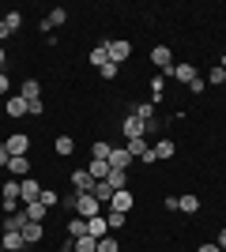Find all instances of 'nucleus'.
Masks as SVG:
<instances>
[{
    "label": "nucleus",
    "mask_w": 226,
    "mask_h": 252,
    "mask_svg": "<svg viewBox=\"0 0 226 252\" xmlns=\"http://www.w3.org/2000/svg\"><path fill=\"white\" fill-rule=\"evenodd\" d=\"M102 211L106 207H102L91 192H75V215H79V219H95V215H102Z\"/></svg>",
    "instance_id": "f257e3e1"
},
{
    "label": "nucleus",
    "mask_w": 226,
    "mask_h": 252,
    "mask_svg": "<svg viewBox=\"0 0 226 252\" xmlns=\"http://www.w3.org/2000/svg\"><path fill=\"white\" fill-rule=\"evenodd\" d=\"M162 75H166V79H173V83H185V87H189L196 75H200V68H196V64H189V61H177L170 72H162Z\"/></svg>",
    "instance_id": "f03ea898"
},
{
    "label": "nucleus",
    "mask_w": 226,
    "mask_h": 252,
    "mask_svg": "<svg viewBox=\"0 0 226 252\" xmlns=\"http://www.w3.org/2000/svg\"><path fill=\"white\" fill-rule=\"evenodd\" d=\"M42 189H45L42 181L23 177V181H19V203H23V207H27V203H38V200H42Z\"/></svg>",
    "instance_id": "7ed1b4c3"
},
{
    "label": "nucleus",
    "mask_w": 226,
    "mask_h": 252,
    "mask_svg": "<svg viewBox=\"0 0 226 252\" xmlns=\"http://www.w3.org/2000/svg\"><path fill=\"white\" fill-rule=\"evenodd\" d=\"M4 147H8V155H11V158L31 155V136H27V132H15V136H8V139H4Z\"/></svg>",
    "instance_id": "20e7f679"
},
{
    "label": "nucleus",
    "mask_w": 226,
    "mask_h": 252,
    "mask_svg": "<svg viewBox=\"0 0 226 252\" xmlns=\"http://www.w3.org/2000/svg\"><path fill=\"white\" fill-rule=\"evenodd\" d=\"M151 64H155L159 72H170L173 68V49L170 45H155V49H151Z\"/></svg>",
    "instance_id": "39448f33"
},
{
    "label": "nucleus",
    "mask_w": 226,
    "mask_h": 252,
    "mask_svg": "<svg viewBox=\"0 0 226 252\" xmlns=\"http://www.w3.org/2000/svg\"><path fill=\"white\" fill-rule=\"evenodd\" d=\"M106 207H109V211H121V215H129V211L136 207V196H132L129 189H121V192H113V200H109Z\"/></svg>",
    "instance_id": "423d86ee"
},
{
    "label": "nucleus",
    "mask_w": 226,
    "mask_h": 252,
    "mask_svg": "<svg viewBox=\"0 0 226 252\" xmlns=\"http://www.w3.org/2000/svg\"><path fill=\"white\" fill-rule=\"evenodd\" d=\"M106 49H109V61H113V64H125L132 57V42H121V38L106 42Z\"/></svg>",
    "instance_id": "0eeeda50"
},
{
    "label": "nucleus",
    "mask_w": 226,
    "mask_h": 252,
    "mask_svg": "<svg viewBox=\"0 0 226 252\" xmlns=\"http://www.w3.org/2000/svg\"><path fill=\"white\" fill-rule=\"evenodd\" d=\"M87 237H95V241L109 237V222H106V215H95V219H87Z\"/></svg>",
    "instance_id": "6e6552de"
},
{
    "label": "nucleus",
    "mask_w": 226,
    "mask_h": 252,
    "mask_svg": "<svg viewBox=\"0 0 226 252\" xmlns=\"http://www.w3.org/2000/svg\"><path fill=\"white\" fill-rule=\"evenodd\" d=\"M121 136H125V139H140V136H143V121L129 113L125 121H121ZM143 139H147V136H143Z\"/></svg>",
    "instance_id": "1a4fd4ad"
},
{
    "label": "nucleus",
    "mask_w": 226,
    "mask_h": 252,
    "mask_svg": "<svg viewBox=\"0 0 226 252\" xmlns=\"http://www.w3.org/2000/svg\"><path fill=\"white\" fill-rule=\"evenodd\" d=\"M27 211H15V215H4V222H0V230L4 233H23V226H27Z\"/></svg>",
    "instance_id": "9d476101"
},
{
    "label": "nucleus",
    "mask_w": 226,
    "mask_h": 252,
    "mask_svg": "<svg viewBox=\"0 0 226 252\" xmlns=\"http://www.w3.org/2000/svg\"><path fill=\"white\" fill-rule=\"evenodd\" d=\"M31 166H34L31 158L19 155V158H11V162H8V173H11L15 181H23V177H31Z\"/></svg>",
    "instance_id": "9b49d317"
},
{
    "label": "nucleus",
    "mask_w": 226,
    "mask_h": 252,
    "mask_svg": "<svg viewBox=\"0 0 226 252\" xmlns=\"http://www.w3.org/2000/svg\"><path fill=\"white\" fill-rule=\"evenodd\" d=\"M132 162H136V158L129 155V147H113L109 151V169H129Z\"/></svg>",
    "instance_id": "f8f14e48"
},
{
    "label": "nucleus",
    "mask_w": 226,
    "mask_h": 252,
    "mask_svg": "<svg viewBox=\"0 0 226 252\" xmlns=\"http://www.w3.org/2000/svg\"><path fill=\"white\" fill-rule=\"evenodd\" d=\"M72 189L75 192H95V177H91L87 169H75L72 173Z\"/></svg>",
    "instance_id": "ddd939ff"
},
{
    "label": "nucleus",
    "mask_w": 226,
    "mask_h": 252,
    "mask_svg": "<svg viewBox=\"0 0 226 252\" xmlns=\"http://www.w3.org/2000/svg\"><path fill=\"white\" fill-rule=\"evenodd\" d=\"M65 19H68V11H65V8H53V11H49V15H45L42 23H38V27H42V34H49L53 27H61Z\"/></svg>",
    "instance_id": "4468645a"
},
{
    "label": "nucleus",
    "mask_w": 226,
    "mask_h": 252,
    "mask_svg": "<svg viewBox=\"0 0 226 252\" xmlns=\"http://www.w3.org/2000/svg\"><path fill=\"white\" fill-rule=\"evenodd\" d=\"M4 113H8L11 121H19V117H27V98L11 94V98H8V105H4Z\"/></svg>",
    "instance_id": "2eb2a0df"
},
{
    "label": "nucleus",
    "mask_w": 226,
    "mask_h": 252,
    "mask_svg": "<svg viewBox=\"0 0 226 252\" xmlns=\"http://www.w3.org/2000/svg\"><path fill=\"white\" fill-rule=\"evenodd\" d=\"M177 211H181V215H196V211H200V196L181 192V196H177Z\"/></svg>",
    "instance_id": "dca6fc26"
},
{
    "label": "nucleus",
    "mask_w": 226,
    "mask_h": 252,
    "mask_svg": "<svg viewBox=\"0 0 226 252\" xmlns=\"http://www.w3.org/2000/svg\"><path fill=\"white\" fill-rule=\"evenodd\" d=\"M151 102H166V75L162 72L151 75Z\"/></svg>",
    "instance_id": "f3484780"
},
{
    "label": "nucleus",
    "mask_w": 226,
    "mask_h": 252,
    "mask_svg": "<svg viewBox=\"0 0 226 252\" xmlns=\"http://www.w3.org/2000/svg\"><path fill=\"white\" fill-rule=\"evenodd\" d=\"M42 237H45V226H42V222H27V226H23V241H27V245H38Z\"/></svg>",
    "instance_id": "a211bd4d"
},
{
    "label": "nucleus",
    "mask_w": 226,
    "mask_h": 252,
    "mask_svg": "<svg viewBox=\"0 0 226 252\" xmlns=\"http://www.w3.org/2000/svg\"><path fill=\"white\" fill-rule=\"evenodd\" d=\"M106 185L113 192H121V189H129V169H109V177H106Z\"/></svg>",
    "instance_id": "6ab92c4d"
},
{
    "label": "nucleus",
    "mask_w": 226,
    "mask_h": 252,
    "mask_svg": "<svg viewBox=\"0 0 226 252\" xmlns=\"http://www.w3.org/2000/svg\"><path fill=\"white\" fill-rule=\"evenodd\" d=\"M19 98H27V102L42 98V83H38V79H23V87H19Z\"/></svg>",
    "instance_id": "aec40b11"
},
{
    "label": "nucleus",
    "mask_w": 226,
    "mask_h": 252,
    "mask_svg": "<svg viewBox=\"0 0 226 252\" xmlns=\"http://www.w3.org/2000/svg\"><path fill=\"white\" fill-rule=\"evenodd\" d=\"M0 245H4V252H23V233H0Z\"/></svg>",
    "instance_id": "412c9836"
},
{
    "label": "nucleus",
    "mask_w": 226,
    "mask_h": 252,
    "mask_svg": "<svg viewBox=\"0 0 226 252\" xmlns=\"http://www.w3.org/2000/svg\"><path fill=\"white\" fill-rule=\"evenodd\" d=\"M53 151H57L61 158L75 155V139H72V136H57V139H53Z\"/></svg>",
    "instance_id": "4be33fe9"
},
{
    "label": "nucleus",
    "mask_w": 226,
    "mask_h": 252,
    "mask_svg": "<svg viewBox=\"0 0 226 252\" xmlns=\"http://www.w3.org/2000/svg\"><path fill=\"white\" fill-rule=\"evenodd\" d=\"M106 222H109V233H117V230H125V226H129V215H121V211H109V207H106Z\"/></svg>",
    "instance_id": "5701e85b"
},
{
    "label": "nucleus",
    "mask_w": 226,
    "mask_h": 252,
    "mask_svg": "<svg viewBox=\"0 0 226 252\" xmlns=\"http://www.w3.org/2000/svg\"><path fill=\"white\" fill-rule=\"evenodd\" d=\"M87 61L95 64V68H102V64H109V49H106V42H98L95 49H91V57H87Z\"/></svg>",
    "instance_id": "b1692460"
},
{
    "label": "nucleus",
    "mask_w": 226,
    "mask_h": 252,
    "mask_svg": "<svg viewBox=\"0 0 226 252\" xmlns=\"http://www.w3.org/2000/svg\"><path fill=\"white\" fill-rule=\"evenodd\" d=\"M173 151H177V147H173V139H166V136H162L159 143H155V155H159V162H170V158H173Z\"/></svg>",
    "instance_id": "393cba45"
},
{
    "label": "nucleus",
    "mask_w": 226,
    "mask_h": 252,
    "mask_svg": "<svg viewBox=\"0 0 226 252\" xmlns=\"http://www.w3.org/2000/svg\"><path fill=\"white\" fill-rule=\"evenodd\" d=\"M23 211H27V219H31V222H45V215H49V207H45L42 200H38V203H27Z\"/></svg>",
    "instance_id": "a878e982"
},
{
    "label": "nucleus",
    "mask_w": 226,
    "mask_h": 252,
    "mask_svg": "<svg viewBox=\"0 0 226 252\" xmlns=\"http://www.w3.org/2000/svg\"><path fill=\"white\" fill-rule=\"evenodd\" d=\"M87 173L95 181H106L109 177V162H95V158H91V162H87Z\"/></svg>",
    "instance_id": "bb28decb"
},
{
    "label": "nucleus",
    "mask_w": 226,
    "mask_h": 252,
    "mask_svg": "<svg viewBox=\"0 0 226 252\" xmlns=\"http://www.w3.org/2000/svg\"><path fill=\"white\" fill-rule=\"evenodd\" d=\"M132 117H140V121H155V102H136V105H132Z\"/></svg>",
    "instance_id": "cd10ccee"
},
{
    "label": "nucleus",
    "mask_w": 226,
    "mask_h": 252,
    "mask_svg": "<svg viewBox=\"0 0 226 252\" xmlns=\"http://www.w3.org/2000/svg\"><path fill=\"white\" fill-rule=\"evenodd\" d=\"M83 233H87V219H79V215L68 219V237H72V241H75V237H83Z\"/></svg>",
    "instance_id": "c85d7f7f"
},
{
    "label": "nucleus",
    "mask_w": 226,
    "mask_h": 252,
    "mask_svg": "<svg viewBox=\"0 0 226 252\" xmlns=\"http://www.w3.org/2000/svg\"><path fill=\"white\" fill-rule=\"evenodd\" d=\"M204 79H207V87H223V83H226V68H223V64H215Z\"/></svg>",
    "instance_id": "c756f323"
},
{
    "label": "nucleus",
    "mask_w": 226,
    "mask_h": 252,
    "mask_svg": "<svg viewBox=\"0 0 226 252\" xmlns=\"http://www.w3.org/2000/svg\"><path fill=\"white\" fill-rule=\"evenodd\" d=\"M109 143H102V139H98V143H91V158H95V162H109Z\"/></svg>",
    "instance_id": "7c9ffc66"
},
{
    "label": "nucleus",
    "mask_w": 226,
    "mask_h": 252,
    "mask_svg": "<svg viewBox=\"0 0 226 252\" xmlns=\"http://www.w3.org/2000/svg\"><path fill=\"white\" fill-rule=\"evenodd\" d=\"M0 19H4V27H8V31L15 34V31H19V27H23V11H4Z\"/></svg>",
    "instance_id": "2f4dec72"
},
{
    "label": "nucleus",
    "mask_w": 226,
    "mask_h": 252,
    "mask_svg": "<svg viewBox=\"0 0 226 252\" xmlns=\"http://www.w3.org/2000/svg\"><path fill=\"white\" fill-rule=\"evenodd\" d=\"M0 196H8V200H19V181L8 177L4 185H0Z\"/></svg>",
    "instance_id": "473e14b6"
},
{
    "label": "nucleus",
    "mask_w": 226,
    "mask_h": 252,
    "mask_svg": "<svg viewBox=\"0 0 226 252\" xmlns=\"http://www.w3.org/2000/svg\"><path fill=\"white\" fill-rule=\"evenodd\" d=\"M75 252H98V241L83 233V237H75Z\"/></svg>",
    "instance_id": "72a5a7b5"
},
{
    "label": "nucleus",
    "mask_w": 226,
    "mask_h": 252,
    "mask_svg": "<svg viewBox=\"0 0 226 252\" xmlns=\"http://www.w3.org/2000/svg\"><path fill=\"white\" fill-rule=\"evenodd\" d=\"M125 147H129V155H132V158H140L143 151H147V139H143V136H140V139H129Z\"/></svg>",
    "instance_id": "f704fd0d"
},
{
    "label": "nucleus",
    "mask_w": 226,
    "mask_h": 252,
    "mask_svg": "<svg viewBox=\"0 0 226 252\" xmlns=\"http://www.w3.org/2000/svg\"><path fill=\"white\" fill-rule=\"evenodd\" d=\"M42 203H45L49 211H53V207H61V196H57V189H42Z\"/></svg>",
    "instance_id": "c9c22d12"
},
{
    "label": "nucleus",
    "mask_w": 226,
    "mask_h": 252,
    "mask_svg": "<svg viewBox=\"0 0 226 252\" xmlns=\"http://www.w3.org/2000/svg\"><path fill=\"white\" fill-rule=\"evenodd\" d=\"M98 252H121L117 237H113V233H109V237H102V241H98Z\"/></svg>",
    "instance_id": "e433bc0d"
},
{
    "label": "nucleus",
    "mask_w": 226,
    "mask_h": 252,
    "mask_svg": "<svg viewBox=\"0 0 226 252\" xmlns=\"http://www.w3.org/2000/svg\"><path fill=\"white\" fill-rule=\"evenodd\" d=\"M117 72H121V64H102V68H98V75H102V79H117Z\"/></svg>",
    "instance_id": "4c0bfd02"
},
{
    "label": "nucleus",
    "mask_w": 226,
    "mask_h": 252,
    "mask_svg": "<svg viewBox=\"0 0 226 252\" xmlns=\"http://www.w3.org/2000/svg\"><path fill=\"white\" fill-rule=\"evenodd\" d=\"M204 91H207V79H204V75H196L193 83H189V94H204Z\"/></svg>",
    "instance_id": "58836bf2"
},
{
    "label": "nucleus",
    "mask_w": 226,
    "mask_h": 252,
    "mask_svg": "<svg viewBox=\"0 0 226 252\" xmlns=\"http://www.w3.org/2000/svg\"><path fill=\"white\" fill-rule=\"evenodd\" d=\"M27 113H31V117H42V113H45V102H42V98H34V102H27Z\"/></svg>",
    "instance_id": "ea45409f"
},
{
    "label": "nucleus",
    "mask_w": 226,
    "mask_h": 252,
    "mask_svg": "<svg viewBox=\"0 0 226 252\" xmlns=\"http://www.w3.org/2000/svg\"><path fill=\"white\" fill-rule=\"evenodd\" d=\"M0 207H4V215H15V211H19V200H8V196H0Z\"/></svg>",
    "instance_id": "a19ab883"
},
{
    "label": "nucleus",
    "mask_w": 226,
    "mask_h": 252,
    "mask_svg": "<svg viewBox=\"0 0 226 252\" xmlns=\"http://www.w3.org/2000/svg\"><path fill=\"white\" fill-rule=\"evenodd\" d=\"M136 162H143V166H155V162H159V155H155V147H147V151H143L140 158H136Z\"/></svg>",
    "instance_id": "79ce46f5"
},
{
    "label": "nucleus",
    "mask_w": 226,
    "mask_h": 252,
    "mask_svg": "<svg viewBox=\"0 0 226 252\" xmlns=\"http://www.w3.org/2000/svg\"><path fill=\"white\" fill-rule=\"evenodd\" d=\"M11 91V79H8V72H0V94H8Z\"/></svg>",
    "instance_id": "37998d69"
},
{
    "label": "nucleus",
    "mask_w": 226,
    "mask_h": 252,
    "mask_svg": "<svg viewBox=\"0 0 226 252\" xmlns=\"http://www.w3.org/2000/svg\"><path fill=\"white\" fill-rule=\"evenodd\" d=\"M8 162H11V155H8V147H0V166L8 169Z\"/></svg>",
    "instance_id": "c03bdc74"
},
{
    "label": "nucleus",
    "mask_w": 226,
    "mask_h": 252,
    "mask_svg": "<svg viewBox=\"0 0 226 252\" xmlns=\"http://www.w3.org/2000/svg\"><path fill=\"white\" fill-rule=\"evenodd\" d=\"M196 252H223V249H219V245L211 241V245H200V249H196Z\"/></svg>",
    "instance_id": "a18cd8bd"
},
{
    "label": "nucleus",
    "mask_w": 226,
    "mask_h": 252,
    "mask_svg": "<svg viewBox=\"0 0 226 252\" xmlns=\"http://www.w3.org/2000/svg\"><path fill=\"white\" fill-rule=\"evenodd\" d=\"M215 245H219V249H226V226H223V230H219V237H215Z\"/></svg>",
    "instance_id": "49530a36"
},
{
    "label": "nucleus",
    "mask_w": 226,
    "mask_h": 252,
    "mask_svg": "<svg viewBox=\"0 0 226 252\" xmlns=\"http://www.w3.org/2000/svg\"><path fill=\"white\" fill-rule=\"evenodd\" d=\"M4 38H11V31L4 27V19H0V42H4Z\"/></svg>",
    "instance_id": "de8ad7c7"
},
{
    "label": "nucleus",
    "mask_w": 226,
    "mask_h": 252,
    "mask_svg": "<svg viewBox=\"0 0 226 252\" xmlns=\"http://www.w3.org/2000/svg\"><path fill=\"white\" fill-rule=\"evenodd\" d=\"M4 64H8V53H4V45H0V72H4Z\"/></svg>",
    "instance_id": "09e8293b"
},
{
    "label": "nucleus",
    "mask_w": 226,
    "mask_h": 252,
    "mask_svg": "<svg viewBox=\"0 0 226 252\" xmlns=\"http://www.w3.org/2000/svg\"><path fill=\"white\" fill-rule=\"evenodd\" d=\"M223 68H226V53H223Z\"/></svg>",
    "instance_id": "8fccbe9b"
},
{
    "label": "nucleus",
    "mask_w": 226,
    "mask_h": 252,
    "mask_svg": "<svg viewBox=\"0 0 226 252\" xmlns=\"http://www.w3.org/2000/svg\"><path fill=\"white\" fill-rule=\"evenodd\" d=\"M0 252H4V245H0Z\"/></svg>",
    "instance_id": "3c124183"
},
{
    "label": "nucleus",
    "mask_w": 226,
    "mask_h": 252,
    "mask_svg": "<svg viewBox=\"0 0 226 252\" xmlns=\"http://www.w3.org/2000/svg\"><path fill=\"white\" fill-rule=\"evenodd\" d=\"M223 252H226V249H223Z\"/></svg>",
    "instance_id": "603ef678"
}]
</instances>
